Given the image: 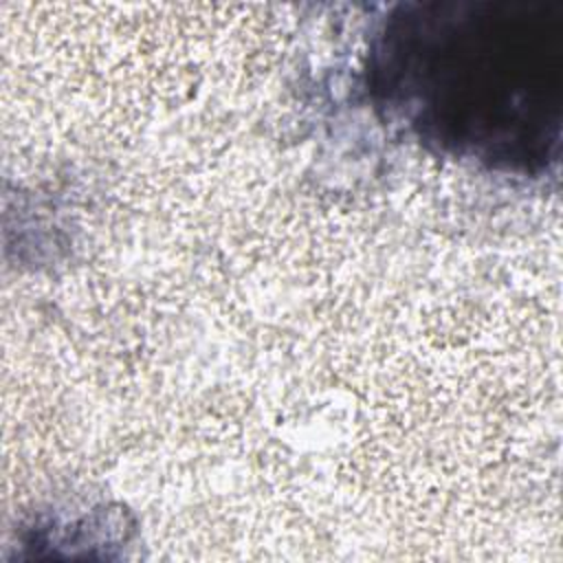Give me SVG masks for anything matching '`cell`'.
<instances>
[{
  "label": "cell",
  "mask_w": 563,
  "mask_h": 563,
  "mask_svg": "<svg viewBox=\"0 0 563 563\" xmlns=\"http://www.w3.org/2000/svg\"><path fill=\"white\" fill-rule=\"evenodd\" d=\"M389 26L398 75L407 90L424 95L442 86V99L460 88L462 114L479 106L466 143H510V123L545 125V75L559 77L563 4L545 0H466L405 7ZM559 92V90H552ZM455 121V119H453ZM545 132V130H543ZM460 134V132H457Z\"/></svg>",
  "instance_id": "obj_1"
}]
</instances>
